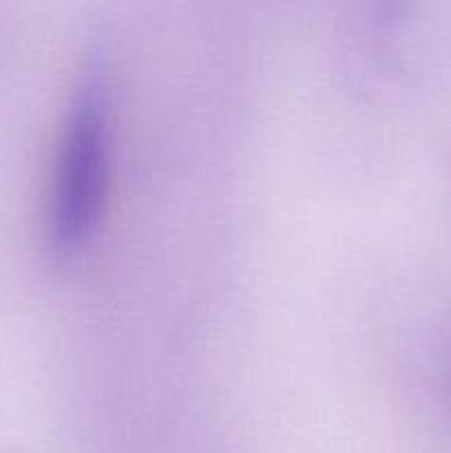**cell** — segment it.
<instances>
[{
  "label": "cell",
  "mask_w": 451,
  "mask_h": 453,
  "mask_svg": "<svg viewBox=\"0 0 451 453\" xmlns=\"http://www.w3.org/2000/svg\"><path fill=\"white\" fill-rule=\"evenodd\" d=\"M106 102L96 78L84 80L71 104L57 150L51 230L62 246L82 242L100 215L106 184Z\"/></svg>",
  "instance_id": "cell-1"
}]
</instances>
